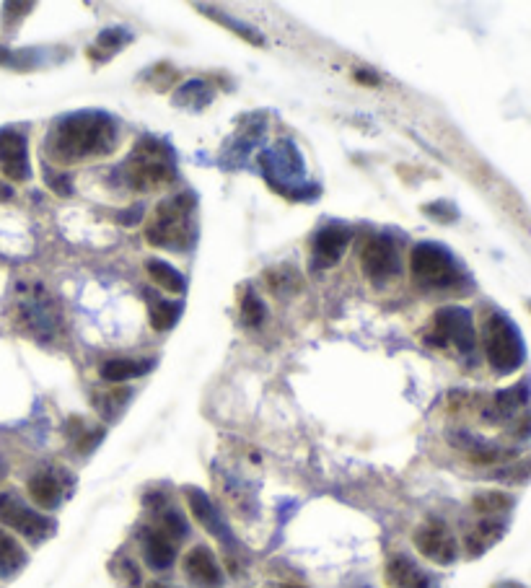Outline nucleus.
<instances>
[{"label":"nucleus","mask_w":531,"mask_h":588,"mask_svg":"<svg viewBox=\"0 0 531 588\" xmlns=\"http://www.w3.org/2000/svg\"><path fill=\"white\" fill-rule=\"evenodd\" d=\"M120 146V127L104 112L65 114L50 127L47 159L60 166L102 159Z\"/></svg>","instance_id":"1"},{"label":"nucleus","mask_w":531,"mask_h":588,"mask_svg":"<svg viewBox=\"0 0 531 588\" xmlns=\"http://www.w3.org/2000/svg\"><path fill=\"white\" fill-rule=\"evenodd\" d=\"M195 197L177 195L161 200L153 210V218L146 226V239L151 247L169 249V252H184L195 244Z\"/></svg>","instance_id":"2"},{"label":"nucleus","mask_w":531,"mask_h":588,"mask_svg":"<svg viewBox=\"0 0 531 588\" xmlns=\"http://www.w3.org/2000/svg\"><path fill=\"white\" fill-rule=\"evenodd\" d=\"M482 345H485L487 363L493 366L495 374L506 376L524 366V337L503 311H490L485 317V322H482Z\"/></svg>","instance_id":"3"},{"label":"nucleus","mask_w":531,"mask_h":588,"mask_svg":"<svg viewBox=\"0 0 531 588\" xmlns=\"http://www.w3.org/2000/svg\"><path fill=\"white\" fill-rule=\"evenodd\" d=\"M122 171L135 192H159L177 179L171 153L153 138L140 140Z\"/></svg>","instance_id":"4"},{"label":"nucleus","mask_w":531,"mask_h":588,"mask_svg":"<svg viewBox=\"0 0 531 588\" xmlns=\"http://www.w3.org/2000/svg\"><path fill=\"white\" fill-rule=\"evenodd\" d=\"M410 270L415 280L428 285V288H454L464 278L462 267L454 260V254L449 249L438 247V244H430V241H423V244L412 249Z\"/></svg>","instance_id":"5"},{"label":"nucleus","mask_w":531,"mask_h":588,"mask_svg":"<svg viewBox=\"0 0 531 588\" xmlns=\"http://www.w3.org/2000/svg\"><path fill=\"white\" fill-rule=\"evenodd\" d=\"M428 345H433V348H456L462 355L475 353L477 337L472 314L462 306H449V309L438 311L428 335Z\"/></svg>","instance_id":"6"},{"label":"nucleus","mask_w":531,"mask_h":588,"mask_svg":"<svg viewBox=\"0 0 531 588\" xmlns=\"http://www.w3.org/2000/svg\"><path fill=\"white\" fill-rule=\"evenodd\" d=\"M0 524L19 532L21 537H26L29 542H45L47 537H52L57 529L55 521L45 513L34 511L13 493H0Z\"/></svg>","instance_id":"7"},{"label":"nucleus","mask_w":531,"mask_h":588,"mask_svg":"<svg viewBox=\"0 0 531 588\" xmlns=\"http://www.w3.org/2000/svg\"><path fill=\"white\" fill-rule=\"evenodd\" d=\"M0 174L11 182H26L32 177L26 135L16 127L0 130Z\"/></svg>","instance_id":"8"},{"label":"nucleus","mask_w":531,"mask_h":588,"mask_svg":"<svg viewBox=\"0 0 531 588\" xmlns=\"http://www.w3.org/2000/svg\"><path fill=\"white\" fill-rule=\"evenodd\" d=\"M415 547L423 557H428L430 563L436 565H451L459 555V547H456L454 534L441 524V521H428L415 532L412 537Z\"/></svg>","instance_id":"9"},{"label":"nucleus","mask_w":531,"mask_h":588,"mask_svg":"<svg viewBox=\"0 0 531 588\" xmlns=\"http://www.w3.org/2000/svg\"><path fill=\"white\" fill-rule=\"evenodd\" d=\"M184 576L197 588H218L223 583L221 565L205 544H197L184 555Z\"/></svg>","instance_id":"10"},{"label":"nucleus","mask_w":531,"mask_h":588,"mask_svg":"<svg viewBox=\"0 0 531 588\" xmlns=\"http://www.w3.org/2000/svg\"><path fill=\"white\" fill-rule=\"evenodd\" d=\"M363 272L371 280H384L397 272V249L389 236H373L363 249Z\"/></svg>","instance_id":"11"},{"label":"nucleus","mask_w":531,"mask_h":588,"mask_svg":"<svg viewBox=\"0 0 531 588\" xmlns=\"http://www.w3.org/2000/svg\"><path fill=\"white\" fill-rule=\"evenodd\" d=\"M16 309H19V322L29 327L34 337H39V340L50 337V332L55 329V311H52L50 301L39 298V288H34V296L21 298Z\"/></svg>","instance_id":"12"},{"label":"nucleus","mask_w":531,"mask_h":588,"mask_svg":"<svg viewBox=\"0 0 531 588\" xmlns=\"http://www.w3.org/2000/svg\"><path fill=\"white\" fill-rule=\"evenodd\" d=\"M140 547H143V560L151 570H169L177 560V547L166 537L164 532H159L156 526H146L140 529L138 534Z\"/></svg>","instance_id":"13"},{"label":"nucleus","mask_w":531,"mask_h":588,"mask_svg":"<svg viewBox=\"0 0 531 588\" xmlns=\"http://www.w3.org/2000/svg\"><path fill=\"white\" fill-rule=\"evenodd\" d=\"M350 244V231L345 226H327L314 236V267H332L342 260Z\"/></svg>","instance_id":"14"},{"label":"nucleus","mask_w":531,"mask_h":588,"mask_svg":"<svg viewBox=\"0 0 531 588\" xmlns=\"http://www.w3.org/2000/svg\"><path fill=\"white\" fill-rule=\"evenodd\" d=\"M386 586L392 588H430V578L418 563H412L410 557L397 555L386 563L384 570Z\"/></svg>","instance_id":"15"},{"label":"nucleus","mask_w":531,"mask_h":588,"mask_svg":"<svg viewBox=\"0 0 531 588\" xmlns=\"http://www.w3.org/2000/svg\"><path fill=\"white\" fill-rule=\"evenodd\" d=\"M29 498L37 503L39 508H45V511H52V508L60 506V500H63V482L55 472H37L34 477H29Z\"/></svg>","instance_id":"16"},{"label":"nucleus","mask_w":531,"mask_h":588,"mask_svg":"<svg viewBox=\"0 0 531 588\" xmlns=\"http://www.w3.org/2000/svg\"><path fill=\"white\" fill-rule=\"evenodd\" d=\"M184 495H187V503H190L192 513H195V519L200 521V524H203L210 534H215L218 539H228L226 526H223L221 516H218V511H215V506L210 503L208 495H205L203 490H197V487H187V490H184Z\"/></svg>","instance_id":"17"},{"label":"nucleus","mask_w":531,"mask_h":588,"mask_svg":"<svg viewBox=\"0 0 531 588\" xmlns=\"http://www.w3.org/2000/svg\"><path fill=\"white\" fill-rule=\"evenodd\" d=\"M26 563H29V557H26L24 547L11 534L0 529V578L19 576Z\"/></svg>","instance_id":"18"},{"label":"nucleus","mask_w":531,"mask_h":588,"mask_svg":"<svg viewBox=\"0 0 531 588\" xmlns=\"http://www.w3.org/2000/svg\"><path fill=\"white\" fill-rule=\"evenodd\" d=\"M153 368V361H127V358H114L102 366V379L109 384H120V381L138 379V376L148 374Z\"/></svg>","instance_id":"19"},{"label":"nucleus","mask_w":531,"mask_h":588,"mask_svg":"<svg viewBox=\"0 0 531 588\" xmlns=\"http://www.w3.org/2000/svg\"><path fill=\"white\" fill-rule=\"evenodd\" d=\"M503 532H506V526L500 524V521H480V524L475 526V532H469L467 552L475 557L482 555L487 547H493V544L503 537Z\"/></svg>","instance_id":"20"},{"label":"nucleus","mask_w":531,"mask_h":588,"mask_svg":"<svg viewBox=\"0 0 531 588\" xmlns=\"http://www.w3.org/2000/svg\"><path fill=\"white\" fill-rule=\"evenodd\" d=\"M166 500H161V506H156V513H159V532H164L171 542H179V539H187L190 534V524L184 519V513L177 511V508L164 506Z\"/></svg>","instance_id":"21"},{"label":"nucleus","mask_w":531,"mask_h":588,"mask_svg":"<svg viewBox=\"0 0 531 588\" xmlns=\"http://www.w3.org/2000/svg\"><path fill=\"white\" fill-rule=\"evenodd\" d=\"M148 275L153 278V283L161 285L169 293H184V288H187L184 285V275H179L174 267L161 260H148Z\"/></svg>","instance_id":"22"},{"label":"nucleus","mask_w":531,"mask_h":588,"mask_svg":"<svg viewBox=\"0 0 531 588\" xmlns=\"http://www.w3.org/2000/svg\"><path fill=\"white\" fill-rule=\"evenodd\" d=\"M148 301H151V304H148V311H151L153 329L166 332V329H171L177 324L179 314H182V306L171 304V301H161V298H153L151 293H148Z\"/></svg>","instance_id":"23"},{"label":"nucleus","mask_w":531,"mask_h":588,"mask_svg":"<svg viewBox=\"0 0 531 588\" xmlns=\"http://www.w3.org/2000/svg\"><path fill=\"white\" fill-rule=\"evenodd\" d=\"M241 319H244L249 327H260V324L265 322V306H262V301L257 298V293H254L252 288H247L244 296H241Z\"/></svg>","instance_id":"24"},{"label":"nucleus","mask_w":531,"mask_h":588,"mask_svg":"<svg viewBox=\"0 0 531 588\" xmlns=\"http://www.w3.org/2000/svg\"><path fill=\"white\" fill-rule=\"evenodd\" d=\"M477 513H498L506 511V508L513 506V498L506 493H480L475 500H472Z\"/></svg>","instance_id":"25"},{"label":"nucleus","mask_w":531,"mask_h":588,"mask_svg":"<svg viewBox=\"0 0 531 588\" xmlns=\"http://www.w3.org/2000/svg\"><path fill=\"white\" fill-rule=\"evenodd\" d=\"M200 11H205L210 16V19H215L218 21V24H223V26H228V29H234L236 34H239L241 39H247V42H252V45H262V37H257V32H254V29H249L247 24H236L234 19H228V16H218V13L215 11H210L208 6L205 8H200Z\"/></svg>","instance_id":"26"},{"label":"nucleus","mask_w":531,"mask_h":588,"mask_svg":"<svg viewBox=\"0 0 531 588\" xmlns=\"http://www.w3.org/2000/svg\"><path fill=\"white\" fill-rule=\"evenodd\" d=\"M130 32L125 29H107V32L99 34V47H104L107 52H117L125 45H130Z\"/></svg>","instance_id":"27"},{"label":"nucleus","mask_w":531,"mask_h":588,"mask_svg":"<svg viewBox=\"0 0 531 588\" xmlns=\"http://www.w3.org/2000/svg\"><path fill=\"white\" fill-rule=\"evenodd\" d=\"M130 397V392H112L109 394V397H102L99 399V402H96V410H99V407H102V412L104 415H107V418H114V415H117V410H120V405L122 402H125V399Z\"/></svg>","instance_id":"28"},{"label":"nucleus","mask_w":531,"mask_h":588,"mask_svg":"<svg viewBox=\"0 0 531 588\" xmlns=\"http://www.w3.org/2000/svg\"><path fill=\"white\" fill-rule=\"evenodd\" d=\"M45 177H47V184L52 187V192H57V195H70V192H73L70 177H65V174H52V171H45Z\"/></svg>","instance_id":"29"},{"label":"nucleus","mask_w":531,"mask_h":588,"mask_svg":"<svg viewBox=\"0 0 531 588\" xmlns=\"http://www.w3.org/2000/svg\"><path fill=\"white\" fill-rule=\"evenodd\" d=\"M355 81L363 83V86H379V78L368 73V70H355Z\"/></svg>","instance_id":"30"},{"label":"nucleus","mask_w":531,"mask_h":588,"mask_svg":"<svg viewBox=\"0 0 531 588\" xmlns=\"http://www.w3.org/2000/svg\"><path fill=\"white\" fill-rule=\"evenodd\" d=\"M13 192H11V187H6V184L0 182V200H8V197H11Z\"/></svg>","instance_id":"31"},{"label":"nucleus","mask_w":531,"mask_h":588,"mask_svg":"<svg viewBox=\"0 0 531 588\" xmlns=\"http://www.w3.org/2000/svg\"><path fill=\"white\" fill-rule=\"evenodd\" d=\"M148 588H171V586H166V583H151Z\"/></svg>","instance_id":"32"},{"label":"nucleus","mask_w":531,"mask_h":588,"mask_svg":"<svg viewBox=\"0 0 531 588\" xmlns=\"http://www.w3.org/2000/svg\"><path fill=\"white\" fill-rule=\"evenodd\" d=\"M280 588H304V586H293V583H285V586H280Z\"/></svg>","instance_id":"33"},{"label":"nucleus","mask_w":531,"mask_h":588,"mask_svg":"<svg viewBox=\"0 0 531 588\" xmlns=\"http://www.w3.org/2000/svg\"><path fill=\"white\" fill-rule=\"evenodd\" d=\"M529 309H531V301H529Z\"/></svg>","instance_id":"34"}]
</instances>
